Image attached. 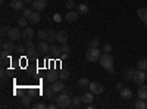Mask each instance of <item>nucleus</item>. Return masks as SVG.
Instances as JSON below:
<instances>
[{
    "instance_id": "nucleus-1",
    "label": "nucleus",
    "mask_w": 147,
    "mask_h": 109,
    "mask_svg": "<svg viewBox=\"0 0 147 109\" xmlns=\"http://www.w3.org/2000/svg\"><path fill=\"white\" fill-rule=\"evenodd\" d=\"M99 60H100L102 68L107 69L109 72H113V58H112V55H110V53H103Z\"/></svg>"
},
{
    "instance_id": "nucleus-2",
    "label": "nucleus",
    "mask_w": 147,
    "mask_h": 109,
    "mask_svg": "<svg viewBox=\"0 0 147 109\" xmlns=\"http://www.w3.org/2000/svg\"><path fill=\"white\" fill-rule=\"evenodd\" d=\"M56 105H57V108H69V106H72V99L69 97L68 93L62 91L56 97Z\"/></svg>"
},
{
    "instance_id": "nucleus-3",
    "label": "nucleus",
    "mask_w": 147,
    "mask_h": 109,
    "mask_svg": "<svg viewBox=\"0 0 147 109\" xmlns=\"http://www.w3.org/2000/svg\"><path fill=\"white\" fill-rule=\"evenodd\" d=\"M100 50L99 47H88V50L85 52V58H87L88 62H96V60L100 59Z\"/></svg>"
},
{
    "instance_id": "nucleus-4",
    "label": "nucleus",
    "mask_w": 147,
    "mask_h": 109,
    "mask_svg": "<svg viewBox=\"0 0 147 109\" xmlns=\"http://www.w3.org/2000/svg\"><path fill=\"white\" fill-rule=\"evenodd\" d=\"M146 78H147L146 71H143V69H138V71H136V74H134V78H132V81L136 83L137 86H141V84L146 81Z\"/></svg>"
},
{
    "instance_id": "nucleus-5",
    "label": "nucleus",
    "mask_w": 147,
    "mask_h": 109,
    "mask_svg": "<svg viewBox=\"0 0 147 109\" xmlns=\"http://www.w3.org/2000/svg\"><path fill=\"white\" fill-rule=\"evenodd\" d=\"M88 89H90V91L94 93V94H102V93L105 91L103 84L97 83V81H91V83H90V86H88Z\"/></svg>"
},
{
    "instance_id": "nucleus-6",
    "label": "nucleus",
    "mask_w": 147,
    "mask_h": 109,
    "mask_svg": "<svg viewBox=\"0 0 147 109\" xmlns=\"http://www.w3.org/2000/svg\"><path fill=\"white\" fill-rule=\"evenodd\" d=\"M7 37H9V40H12V41H16V40H21L22 34H21L19 28H12V27H9Z\"/></svg>"
},
{
    "instance_id": "nucleus-7",
    "label": "nucleus",
    "mask_w": 147,
    "mask_h": 109,
    "mask_svg": "<svg viewBox=\"0 0 147 109\" xmlns=\"http://www.w3.org/2000/svg\"><path fill=\"white\" fill-rule=\"evenodd\" d=\"M49 53L50 55H53V56H56V58H62V49L60 47H57L56 44H53V43H50V46H49Z\"/></svg>"
},
{
    "instance_id": "nucleus-8",
    "label": "nucleus",
    "mask_w": 147,
    "mask_h": 109,
    "mask_svg": "<svg viewBox=\"0 0 147 109\" xmlns=\"http://www.w3.org/2000/svg\"><path fill=\"white\" fill-rule=\"evenodd\" d=\"M50 87L53 89V91H55V93H62V91L65 90V84H63V81L56 80L55 83H52V86H50Z\"/></svg>"
},
{
    "instance_id": "nucleus-9",
    "label": "nucleus",
    "mask_w": 147,
    "mask_h": 109,
    "mask_svg": "<svg viewBox=\"0 0 147 109\" xmlns=\"http://www.w3.org/2000/svg\"><path fill=\"white\" fill-rule=\"evenodd\" d=\"M47 7V3H46V0H34L32 2V9L34 10H44Z\"/></svg>"
},
{
    "instance_id": "nucleus-10",
    "label": "nucleus",
    "mask_w": 147,
    "mask_h": 109,
    "mask_svg": "<svg viewBox=\"0 0 147 109\" xmlns=\"http://www.w3.org/2000/svg\"><path fill=\"white\" fill-rule=\"evenodd\" d=\"M49 44L46 40H41L38 41V44H37V52H40V53H49Z\"/></svg>"
},
{
    "instance_id": "nucleus-11",
    "label": "nucleus",
    "mask_w": 147,
    "mask_h": 109,
    "mask_svg": "<svg viewBox=\"0 0 147 109\" xmlns=\"http://www.w3.org/2000/svg\"><path fill=\"white\" fill-rule=\"evenodd\" d=\"M80 18V14H78V10H69L68 14L65 15V19L68 22H74V21H77Z\"/></svg>"
},
{
    "instance_id": "nucleus-12",
    "label": "nucleus",
    "mask_w": 147,
    "mask_h": 109,
    "mask_svg": "<svg viewBox=\"0 0 147 109\" xmlns=\"http://www.w3.org/2000/svg\"><path fill=\"white\" fill-rule=\"evenodd\" d=\"M2 50H5V52H7V53L15 52V46H13V43H12V40L2 43Z\"/></svg>"
},
{
    "instance_id": "nucleus-13",
    "label": "nucleus",
    "mask_w": 147,
    "mask_h": 109,
    "mask_svg": "<svg viewBox=\"0 0 147 109\" xmlns=\"http://www.w3.org/2000/svg\"><path fill=\"white\" fill-rule=\"evenodd\" d=\"M24 3L22 0H10V7L13 10H24Z\"/></svg>"
},
{
    "instance_id": "nucleus-14",
    "label": "nucleus",
    "mask_w": 147,
    "mask_h": 109,
    "mask_svg": "<svg viewBox=\"0 0 147 109\" xmlns=\"http://www.w3.org/2000/svg\"><path fill=\"white\" fill-rule=\"evenodd\" d=\"M137 15H138V18L146 24V25H147V7H140V9L137 10Z\"/></svg>"
},
{
    "instance_id": "nucleus-15",
    "label": "nucleus",
    "mask_w": 147,
    "mask_h": 109,
    "mask_svg": "<svg viewBox=\"0 0 147 109\" xmlns=\"http://www.w3.org/2000/svg\"><path fill=\"white\" fill-rule=\"evenodd\" d=\"M40 19H41L40 12H38V10H34V12H32V15L30 16V19H28V21H30L31 24H38V22H40Z\"/></svg>"
},
{
    "instance_id": "nucleus-16",
    "label": "nucleus",
    "mask_w": 147,
    "mask_h": 109,
    "mask_svg": "<svg viewBox=\"0 0 147 109\" xmlns=\"http://www.w3.org/2000/svg\"><path fill=\"white\" fill-rule=\"evenodd\" d=\"M82 102L84 103H93V99H94V93H91V91H87V93H84L82 96Z\"/></svg>"
},
{
    "instance_id": "nucleus-17",
    "label": "nucleus",
    "mask_w": 147,
    "mask_h": 109,
    "mask_svg": "<svg viewBox=\"0 0 147 109\" xmlns=\"http://www.w3.org/2000/svg\"><path fill=\"white\" fill-rule=\"evenodd\" d=\"M77 10H78V14H80V15H87L90 9H88V5L81 3V5H77Z\"/></svg>"
},
{
    "instance_id": "nucleus-18",
    "label": "nucleus",
    "mask_w": 147,
    "mask_h": 109,
    "mask_svg": "<svg viewBox=\"0 0 147 109\" xmlns=\"http://www.w3.org/2000/svg\"><path fill=\"white\" fill-rule=\"evenodd\" d=\"M22 37L25 39L27 41H28V40H32V37H34V30H32V28H25V30H24V32H22Z\"/></svg>"
},
{
    "instance_id": "nucleus-19",
    "label": "nucleus",
    "mask_w": 147,
    "mask_h": 109,
    "mask_svg": "<svg viewBox=\"0 0 147 109\" xmlns=\"http://www.w3.org/2000/svg\"><path fill=\"white\" fill-rule=\"evenodd\" d=\"M25 49H27V53H28V55H32V53L35 52V49H37V46L32 43V40H28V41L25 43Z\"/></svg>"
},
{
    "instance_id": "nucleus-20",
    "label": "nucleus",
    "mask_w": 147,
    "mask_h": 109,
    "mask_svg": "<svg viewBox=\"0 0 147 109\" xmlns=\"http://www.w3.org/2000/svg\"><path fill=\"white\" fill-rule=\"evenodd\" d=\"M57 41L62 44V43H66L68 41V32L66 31H59L57 32Z\"/></svg>"
},
{
    "instance_id": "nucleus-21",
    "label": "nucleus",
    "mask_w": 147,
    "mask_h": 109,
    "mask_svg": "<svg viewBox=\"0 0 147 109\" xmlns=\"http://www.w3.org/2000/svg\"><path fill=\"white\" fill-rule=\"evenodd\" d=\"M138 99H143L147 102V86H141L138 89Z\"/></svg>"
},
{
    "instance_id": "nucleus-22",
    "label": "nucleus",
    "mask_w": 147,
    "mask_h": 109,
    "mask_svg": "<svg viewBox=\"0 0 147 109\" xmlns=\"http://www.w3.org/2000/svg\"><path fill=\"white\" fill-rule=\"evenodd\" d=\"M47 41H49V43H55V41H57V32H56V31H53V30H49Z\"/></svg>"
},
{
    "instance_id": "nucleus-23",
    "label": "nucleus",
    "mask_w": 147,
    "mask_h": 109,
    "mask_svg": "<svg viewBox=\"0 0 147 109\" xmlns=\"http://www.w3.org/2000/svg\"><path fill=\"white\" fill-rule=\"evenodd\" d=\"M121 97L125 99V100L131 99V97H132V91H131L129 89H122V90H121Z\"/></svg>"
},
{
    "instance_id": "nucleus-24",
    "label": "nucleus",
    "mask_w": 147,
    "mask_h": 109,
    "mask_svg": "<svg viewBox=\"0 0 147 109\" xmlns=\"http://www.w3.org/2000/svg\"><path fill=\"white\" fill-rule=\"evenodd\" d=\"M90 83H91V81H90L88 78L82 77V78L78 80V87H80V89H85V87H88V86H90Z\"/></svg>"
},
{
    "instance_id": "nucleus-25",
    "label": "nucleus",
    "mask_w": 147,
    "mask_h": 109,
    "mask_svg": "<svg viewBox=\"0 0 147 109\" xmlns=\"http://www.w3.org/2000/svg\"><path fill=\"white\" fill-rule=\"evenodd\" d=\"M134 74H136V69L129 68V69H127V71H125V75H124V78H125L127 81H131V80L134 78Z\"/></svg>"
},
{
    "instance_id": "nucleus-26",
    "label": "nucleus",
    "mask_w": 147,
    "mask_h": 109,
    "mask_svg": "<svg viewBox=\"0 0 147 109\" xmlns=\"http://www.w3.org/2000/svg\"><path fill=\"white\" fill-rule=\"evenodd\" d=\"M57 77H59V75L56 74V72H49V74L46 75V80L52 84V83H55V81L57 80Z\"/></svg>"
},
{
    "instance_id": "nucleus-27",
    "label": "nucleus",
    "mask_w": 147,
    "mask_h": 109,
    "mask_svg": "<svg viewBox=\"0 0 147 109\" xmlns=\"http://www.w3.org/2000/svg\"><path fill=\"white\" fill-rule=\"evenodd\" d=\"M9 55H10V53H7V52L2 50V64H3V65L10 62V56H9Z\"/></svg>"
},
{
    "instance_id": "nucleus-28",
    "label": "nucleus",
    "mask_w": 147,
    "mask_h": 109,
    "mask_svg": "<svg viewBox=\"0 0 147 109\" xmlns=\"http://www.w3.org/2000/svg\"><path fill=\"white\" fill-rule=\"evenodd\" d=\"M81 103H82V97H80V96H75V97H72V106H74V108L81 106Z\"/></svg>"
},
{
    "instance_id": "nucleus-29",
    "label": "nucleus",
    "mask_w": 147,
    "mask_h": 109,
    "mask_svg": "<svg viewBox=\"0 0 147 109\" xmlns=\"http://www.w3.org/2000/svg\"><path fill=\"white\" fill-rule=\"evenodd\" d=\"M138 69H143V71H147V59H140L138 64H137Z\"/></svg>"
},
{
    "instance_id": "nucleus-30",
    "label": "nucleus",
    "mask_w": 147,
    "mask_h": 109,
    "mask_svg": "<svg viewBox=\"0 0 147 109\" xmlns=\"http://www.w3.org/2000/svg\"><path fill=\"white\" fill-rule=\"evenodd\" d=\"M44 94H46V97H49V99H53V97H55V91H53L52 87H47V89L44 90Z\"/></svg>"
},
{
    "instance_id": "nucleus-31",
    "label": "nucleus",
    "mask_w": 147,
    "mask_h": 109,
    "mask_svg": "<svg viewBox=\"0 0 147 109\" xmlns=\"http://www.w3.org/2000/svg\"><path fill=\"white\" fill-rule=\"evenodd\" d=\"M31 100H32V99H31V94H27L25 97L22 99V106H25V108L30 106V105H31Z\"/></svg>"
},
{
    "instance_id": "nucleus-32",
    "label": "nucleus",
    "mask_w": 147,
    "mask_h": 109,
    "mask_svg": "<svg viewBox=\"0 0 147 109\" xmlns=\"http://www.w3.org/2000/svg\"><path fill=\"white\" fill-rule=\"evenodd\" d=\"M136 108H137V109H146V108H147L146 100H143V99L137 100V102H136Z\"/></svg>"
},
{
    "instance_id": "nucleus-33",
    "label": "nucleus",
    "mask_w": 147,
    "mask_h": 109,
    "mask_svg": "<svg viewBox=\"0 0 147 109\" xmlns=\"http://www.w3.org/2000/svg\"><path fill=\"white\" fill-rule=\"evenodd\" d=\"M27 24H28V19H27L25 16H21V18L18 19V25L22 27V28H25V27H27Z\"/></svg>"
},
{
    "instance_id": "nucleus-34",
    "label": "nucleus",
    "mask_w": 147,
    "mask_h": 109,
    "mask_svg": "<svg viewBox=\"0 0 147 109\" xmlns=\"http://www.w3.org/2000/svg\"><path fill=\"white\" fill-rule=\"evenodd\" d=\"M60 49H62V53H65V55H68V56H69V50H71V47H69V44H68V43H62Z\"/></svg>"
},
{
    "instance_id": "nucleus-35",
    "label": "nucleus",
    "mask_w": 147,
    "mask_h": 109,
    "mask_svg": "<svg viewBox=\"0 0 147 109\" xmlns=\"http://www.w3.org/2000/svg\"><path fill=\"white\" fill-rule=\"evenodd\" d=\"M15 52L16 53H27V49H25V46H22V44H16L15 46Z\"/></svg>"
},
{
    "instance_id": "nucleus-36",
    "label": "nucleus",
    "mask_w": 147,
    "mask_h": 109,
    "mask_svg": "<svg viewBox=\"0 0 147 109\" xmlns=\"http://www.w3.org/2000/svg\"><path fill=\"white\" fill-rule=\"evenodd\" d=\"M47 35H49V31H46V30H40V31H38L40 40H47Z\"/></svg>"
},
{
    "instance_id": "nucleus-37",
    "label": "nucleus",
    "mask_w": 147,
    "mask_h": 109,
    "mask_svg": "<svg viewBox=\"0 0 147 109\" xmlns=\"http://www.w3.org/2000/svg\"><path fill=\"white\" fill-rule=\"evenodd\" d=\"M75 7H77V5H75V2H74V0H68V2H66V9L74 10Z\"/></svg>"
},
{
    "instance_id": "nucleus-38",
    "label": "nucleus",
    "mask_w": 147,
    "mask_h": 109,
    "mask_svg": "<svg viewBox=\"0 0 147 109\" xmlns=\"http://www.w3.org/2000/svg\"><path fill=\"white\" fill-rule=\"evenodd\" d=\"M88 46H90V47H99V46H100V40H99V39H93Z\"/></svg>"
},
{
    "instance_id": "nucleus-39",
    "label": "nucleus",
    "mask_w": 147,
    "mask_h": 109,
    "mask_svg": "<svg viewBox=\"0 0 147 109\" xmlns=\"http://www.w3.org/2000/svg\"><path fill=\"white\" fill-rule=\"evenodd\" d=\"M32 108L34 109H46V108H49L46 103H41V102H38V103H35V105H32Z\"/></svg>"
},
{
    "instance_id": "nucleus-40",
    "label": "nucleus",
    "mask_w": 147,
    "mask_h": 109,
    "mask_svg": "<svg viewBox=\"0 0 147 109\" xmlns=\"http://www.w3.org/2000/svg\"><path fill=\"white\" fill-rule=\"evenodd\" d=\"M22 15L25 16L27 19H30V16L32 15V10H31V9H24V10H22Z\"/></svg>"
},
{
    "instance_id": "nucleus-41",
    "label": "nucleus",
    "mask_w": 147,
    "mask_h": 109,
    "mask_svg": "<svg viewBox=\"0 0 147 109\" xmlns=\"http://www.w3.org/2000/svg\"><path fill=\"white\" fill-rule=\"evenodd\" d=\"M59 77H60V80H68L69 78V72H66V71H62L59 74Z\"/></svg>"
},
{
    "instance_id": "nucleus-42",
    "label": "nucleus",
    "mask_w": 147,
    "mask_h": 109,
    "mask_svg": "<svg viewBox=\"0 0 147 109\" xmlns=\"http://www.w3.org/2000/svg\"><path fill=\"white\" fill-rule=\"evenodd\" d=\"M7 31H9V27H6V25H2V30H0V34H2V37L7 35Z\"/></svg>"
},
{
    "instance_id": "nucleus-43",
    "label": "nucleus",
    "mask_w": 147,
    "mask_h": 109,
    "mask_svg": "<svg viewBox=\"0 0 147 109\" xmlns=\"http://www.w3.org/2000/svg\"><path fill=\"white\" fill-rule=\"evenodd\" d=\"M110 50H112V46H110L109 43L103 46V52H105V53H110Z\"/></svg>"
},
{
    "instance_id": "nucleus-44",
    "label": "nucleus",
    "mask_w": 147,
    "mask_h": 109,
    "mask_svg": "<svg viewBox=\"0 0 147 109\" xmlns=\"http://www.w3.org/2000/svg\"><path fill=\"white\" fill-rule=\"evenodd\" d=\"M53 19H55L56 22H59V21H60V15H57V14H55V15H53Z\"/></svg>"
},
{
    "instance_id": "nucleus-45",
    "label": "nucleus",
    "mask_w": 147,
    "mask_h": 109,
    "mask_svg": "<svg viewBox=\"0 0 147 109\" xmlns=\"http://www.w3.org/2000/svg\"><path fill=\"white\" fill-rule=\"evenodd\" d=\"M6 74H7V72H6L5 69H2V80H3V81L6 80Z\"/></svg>"
},
{
    "instance_id": "nucleus-46",
    "label": "nucleus",
    "mask_w": 147,
    "mask_h": 109,
    "mask_svg": "<svg viewBox=\"0 0 147 109\" xmlns=\"http://www.w3.org/2000/svg\"><path fill=\"white\" fill-rule=\"evenodd\" d=\"M56 106H57V105H56V103H52V105H49V109H55V108H56Z\"/></svg>"
},
{
    "instance_id": "nucleus-47",
    "label": "nucleus",
    "mask_w": 147,
    "mask_h": 109,
    "mask_svg": "<svg viewBox=\"0 0 147 109\" xmlns=\"http://www.w3.org/2000/svg\"><path fill=\"white\" fill-rule=\"evenodd\" d=\"M63 91H65V93H68V94H71V93H72V90H71V89H66V87H65V90H63Z\"/></svg>"
},
{
    "instance_id": "nucleus-48",
    "label": "nucleus",
    "mask_w": 147,
    "mask_h": 109,
    "mask_svg": "<svg viewBox=\"0 0 147 109\" xmlns=\"http://www.w3.org/2000/svg\"><path fill=\"white\" fill-rule=\"evenodd\" d=\"M116 89H118V90H122V84H121V83L116 84Z\"/></svg>"
},
{
    "instance_id": "nucleus-49",
    "label": "nucleus",
    "mask_w": 147,
    "mask_h": 109,
    "mask_svg": "<svg viewBox=\"0 0 147 109\" xmlns=\"http://www.w3.org/2000/svg\"><path fill=\"white\" fill-rule=\"evenodd\" d=\"M24 2H25V3H31V0H24Z\"/></svg>"
},
{
    "instance_id": "nucleus-50",
    "label": "nucleus",
    "mask_w": 147,
    "mask_h": 109,
    "mask_svg": "<svg viewBox=\"0 0 147 109\" xmlns=\"http://www.w3.org/2000/svg\"><path fill=\"white\" fill-rule=\"evenodd\" d=\"M146 81H147V78H146Z\"/></svg>"
}]
</instances>
